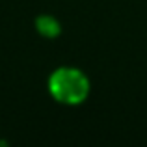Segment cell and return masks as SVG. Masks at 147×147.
I'll return each instance as SVG.
<instances>
[{
	"instance_id": "6da1fadb",
	"label": "cell",
	"mask_w": 147,
	"mask_h": 147,
	"mask_svg": "<svg viewBox=\"0 0 147 147\" xmlns=\"http://www.w3.org/2000/svg\"><path fill=\"white\" fill-rule=\"evenodd\" d=\"M49 90L52 97L63 104H80L90 93L88 78L73 67H61L52 73L49 80Z\"/></svg>"
},
{
	"instance_id": "7a4b0ae2",
	"label": "cell",
	"mask_w": 147,
	"mask_h": 147,
	"mask_svg": "<svg viewBox=\"0 0 147 147\" xmlns=\"http://www.w3.org/2000/svg\"><path fill=\"white\" fill-rule=\"evenodd\" d=\"M37 30H39L43 36L52 37V36H56V34H60V24H58V21L54 17L43 15V17L37 19Z\"/></svg>"
}]
</instances>
